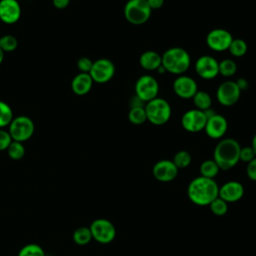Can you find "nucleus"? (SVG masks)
Wrapping results in <instances>:
<instances>
[{
	"label": "nucleus",
	"mask_w": 256,
	"mask_h": 256,
	"mask_svg": "<svg viewBox=\"0 0 256 256\" xmlns=\"http://www.w3.org/2000/svg\"><path fill=\"white\" fill-rule=\"evenodd\" d=\"M147 120L155 126L165 125L171 118L172 109L169 102L163 98H155L145 105Z\"/></svg>",
	"instance_id": "4"
},
{
	"label": "nucleus",
	"mask_w": 256,
	"mask_h": 256,
	"mask_svg": "<svg viewBox=\"0 0 256 256\" xmlns=\"http://www.w3.org/2000/svg\"><path fill=\"white\" fill-rule=\"evenodd\" d=\"M228 50L234 57H242L247 53L248 47L243 39H233Z\"/></svg>",
	"instance_id": "27"
},
{
	"label": "nucleus",
	"mask_w": 256,
	"mask_h": 256,
	"mask_svg": "<svg viewBox=\"0 0 256 256\" xmlns=\"http://www.w3.org/2000/svg\"><path fill=\"white\" fill-rule=\"evenodd\" d=\"M92 237L98 243L109 244L116 237V228L107 219H97L90 225Z\"/></svg>",
	"instance_id": "8"
},
{
	"label": "nucleus",
	"mask_w": 256,
	"mask_h": 256,
	"mask_svg": "<svg viewBox=\"0 0 256 256\" xmlns=\"http://www.w3.org/2000/svg\"><path fill=\"white\" fill-rule=\"evenodd\" d=\"M195 71L202 79L212 80L219 75V62L212 56H201L196 61Z\"/></svg>",
	"instance_id": "13"
},
{
	"label": "nucleus",
	"mask_w": 256,
	"mask_h": 256,
	"mask_svg": "<svg viewBox=\"0 0 256 256\" xmlns=\"http://www.w3.org/2000/svg\"><path fill=\"white\" fill-rule=\"evenodd\" d=\"M188 197L198 206L210 205L219 197V186L214 179L197 177L188 186Z\"/></svg>",
	"instance_id": "1"
},
{
	"label": "nucleus",
	"mask_w": 256,
	"mask_h": 256,
	"mask_svg": "<svg viewBox=\"0 0 256 256\" xmlns=\"http://www.w3.org/2000/svg\"><path fill=\"white\" fill-rule=\"evenodd\" d=\"M244 195V187L237 181H230L219 188V197L227 203L239 201Z\"/></svg>",
	"instance_id": "18"
},
{
	"label": "nucleus",
	"mask_w": 256,
	"mask_h": 256,
	"mask_svg": "<svg viewBox=\"0 0 256 256\" xmlns=\"http://www.w3.org/2000/svg\"><path fill=\"white\" fill-rule=\"evenodd\" d=\"M129 121L134 125H142L147 121V115L145 107L131 108L128 114Z\"/></svg>",
	"instance_id": "26"
},
{
	"label": "nucleus",
	"mask_w": 256,
	"mask_h": 256,
	"mask_svg": "<svg viewBox=\"0 0 256 256\" xmlns=\"http://www.w3.org/2000/svg\"><path fill=\"white\" fill-rule=\"evenodd\" d=\"M18 256H45V252L38 244H28L21 248Z\"/></svg>",
	"instance_id": "30"
},
{
	"label": "nucleus",
	"mask_w": 256,
	"mask_h": 256,
	"mask_svg": "<svg viewBox=\"0 0 256 256\" xmlns=\"http://www.w3.org/2000/svg\"><path fill=\"white\" fill-rule=\"evenodd\" d=\"M21 17V6L17 0H0V20L8 25L15 24Z\"/></svg>",
	"instance_id": "15"
},
{
	"label": "nucleus",
	"mask_w": 256,
	"mask_h": 256,
	"mask_svg": "<svg viewBox=\"0 0 256 256\" xmlns=\"http://www.w3.org/2000/svg\"><path fill=\"white\" fill-rule=\"evenodd\" d=\"M146 103L144 101H142L139 97H137L136 95L131 98L130 100V108H138V107H145Z\"/></svg>",
	"instance_id": "37"
},
{
	"label": "nucleus",
	"mask_w": 256,
	"mask_h": 256,
	"mask_svg": "<svg viewBox=\"0 0 256 256\" xmlns=\"http://www.w3.org/2000/svg\"><path fill=\"white\" fill-rule=\"evenodd\" d=\"M71 0H52V3L57 9H65L70 4Z\"/></svg>",
	"instance_id": "39"
},
{
	"label": "nucleus",
	"mask_w": 256,
	"mask_h": 256,
	"mask_svg": "<svg viewBox=\"0 0 256 256\" xmlns=\"http://www.w3.org/2000/svg\"><path fill=\"white\" fill-rule=\"evenodd\" d=\"M241 96V91L234 81H225L217 89L216 97L218 102L225 106L230 107L235 105Z\"/></svg>",
	"instance_id": "10"
},
{
	"label": "nucleus",
	"mask_w": 256,
	"mask_h": 256,
	"mask_svg": "<svg viewBox=\"0 0 256 256\" xmlns=\"http://www.w3.org/2000/svg\"><path fill=\"white\" fill-rule=\"evenodd\" d=\"M207 117L204 111L192 109L184 113L181 119L182 127L190 133H198L205 129Z\"/></svg>",
	"instance_id": "11"
},
{
	"label": "nucleus",
	"mask_w": 256,
	"mask_h": 256,
	"mask_svg": "<svg viewBox=\"0 0 256 256\" xmlns=\"http://www.w3.org/2000/svg\"><path fill=\"white\" fill-rule=\"evenodd\" d=\"M173 89L178 97L182 99H192L198 91V86L193 78L180 75L174 80Z\"/></svg>",
	"instance_id": "14"
},
{
	"label": "nucleus",
	"mask_w": 256,
	"mask_h": 256,
	"mask_svg": "<svg viewBox=\"0 0 256 256\" xmlns=\"http://www.w3.org/2000/svg\"><path fill=\"white\" fill-rule=\"evenodd\" d=\"M139 63L147 71H157L162 66V56L155 51H146L140 56Z\"/></svg>",
	"instance_id": "20"
},
{
	"label": "nucleus",
	"mask_w": 256,
	"mask_h": 256,
	"mask_svg": "<svg viewBox=\"0 0 256 256\" xmlns=\"http://www.w3.org/2000/svg\"><path fill=\"white\" fill-rule=\"evenodd\" d=\"M8 155L13 160H21L25 155V147L23 143L12 141L10 146L7 149Z\"/></svg>",
	"instance_id": "29"
},
{
	"label": "nucleus",
	"mask_w": 256,
	"mask_h": 256,
	"mask_svg": "<svg viewBox=\"0 0 256 256\" xmlns=\"http://www.w3.org/2000/svg\"><path fill=\"white\" fill-rule=\"evenodd\" d=\"M31 1H32V0H31Z\"/></svg>",
	"instance_id": "43"
},
{
	"label": "nucleus",
	"mask_w": 256,
	"mask_h": 256,
	"mask_svg": "<svg viewBox=\"0 0 256 256\" xmlns=\"http://www.w3.org/2000/svg\"><path fill=\"white\" fill-rule=\"evenodd\" d=\"M152 10L147 0H129L124 7L126 20L133 25L145 24L151 17Z\"/></svg>",
	"instance_id": "5"
},
{
	"label": "nucleus",
	"mask_w": 256,
	"mask_h": 256,
	"mask_svg": "<svg viewBox=\"0 0 256 256\" xmlns=\"http://www.w3.org/2000/svg\"><path fill=\"white\" fill-rule=\"evenodd\" d=\"M89 74L94 82L99 84L107 83L115 74V65L109 59H98L93 62V66Z\"/></svg>",
	"instance_id": "9"
},
{
	"label": "nucleus",
	"mask_w": 256,
	"mask_h": 256,
	"mask_svg": "<svg viewBox=\"0 0 256 256\" xmlns=\"http://www.w3.org/2000/svg\"><path fill=\"white\" fill-rule=\"evenodd\" d=\"M191 161H192L191 154L188 151H185V150L177 152L174 156V159H173V163L175 164V166L178 169L187 168L191 164Z\"/></svg>",
	"instance_id": "28"
},
{
	"label": "nucleus",
	"mask_w": 256,
	"mask_h": 256,
	"mask_svg": "<svg viewBox=\"0 0 256 256\" xmlns=\"http://www.w3.org/2000/svg\"><path fill=\"white\" fill-rule=\"evenodd\" d=\"M147 2L151 10H157L164 5L165 0H147Z\"/></svg>",
	"instance_id": "38"
},
{
	"label": "nucleus",
	"mask_w": 256,
	"mask_h": 256,
	"mask_svg": "<svg viewBox=\"0 0 256 256\" xmlns=\"http://www.w3.org/2000/svg\"><path fill=\"white\" fill-rule=\"evenodd\" d=\"M159 84L155 77L150 75L141 76L135 84V95L145 103L157 98Z\"/></svg>",
	"instance_id": "7"
},
{
	"label": "nucleus",
	"mask_w": 256,
	"mask_h": 256,
	"mask_svg": "<svg viewBox=\"0 0 256 256\" xmlns=\"http://www.w3.org/2000/svg\"><path fill=\"white\" fill-rule=\"evenodd\" d=\"M237 72V64L235 61L231 59H224L219 62V74L223 77L229 78L236 74Z\"/></svg>",
	"instance_id": "25"
},
{
	"label": "nucleus",
	"mask_w": 256,
	"mask_h": 256,
	"mask_svg": "<svg viewBox=\"0 0 256 256\" xmlns=\"http://www.w3.org/2000/svg\"><path fill=\"white\" fill-rule=\"evenodd\" d=\"M93 239L92 233L89 227H80L76 229L73 233V240L77 245L84 246L91 242Z\"/></svg>",
	"instance_id": "22"
},
{
	"label": "nucleus",
	"mask_w": 256,
	"mask_h": 256,
	"mask_svg": "<svg viewBox=\"0 0 256 256\" xmlns=\"http://www.w3.org/2000/svg\"><path fill=\"white\" fill-rule=\"evenodd\" d=\"M18 46V40L12 35H5L0 38V48L5 52H12Z\"/></svg>",
	"instance_id": "31"
},
{
	"label": "nucleus",
	"mask_w": 256,
	"mask_h": 256,
	"mask_svg": "<svg viewBox=\"0 0 256 256\" xmlns=\"http://www.w3.org/2000/svg\"><path fill=\"white\" fill-rule=\"evenodd\" d=\"M11 135L8 131L0 129V151H5L8 149L10 144L12 143Z\"/></svg>",
	"instance_id": "33"
},
{
	"label": "nucleus",
	"mask_w": 256,
	"mask_h": 256,
	"mask_svg": "<svg viewBox=\"0 0 256 256\" xmlns=\"http://www.w3.org/2000/svg\"><path fill=\"white\" fill-rule=\"evenodd\" d=\"M240 144L233 138L221 140L214 150V161L220 170H229L240 161Z\"/></svg>",
	"instance_id": "2"
},
{
	"label": "nucleus",
	"mask_w": 256,
	"mask_h": 256,
	"mask_svg": "<svg viewBox=\"0 0 256 256\" xmlns=\"http://www.w3.org/2000/svg\"><path fill=\"white\" fill-rule=\"evenodd\" d=\"M191 65L189 53L180 47L168 49L162 55V66L171 74L183 75Z\"/></svg>",
	"instance_id": "3"
},
{
	"label": "nucleus",
	"mask_w": 256,
	"mask_h": 256,
	"mask_svg": "<svg viewBox=\"0 0 256 256\" xmlns=\"http://www.w3.org/2000/svg\"><path fill=\"white\" fill-rule=\"evenodd\" d=\"M204 130L210 138L221 139L228 130L227 119L224 116L216 113L215 115L207 119Z\"/></svg>",
	"instance_id": "17"
},
{
	"label": "nucleus",
	"mask_w": 256,
	"mask_h": 256,
	"mask_svg": "<svg viewBox=\"0 0 256 256\" xmlns=\"http://www.w3.org/2000/svg\"><path fill=\"white\" fill-rule=\"evenodd\" d=\"M13 120V111L4 101L0 100V129L10 125Z\"/></svg>",
	"instance_id": "24"
},
{
	"label": "nucleus",
	"mask_w": 256,
	"mask_h": 256,
	"mask_svg": "<svg viewBox=\"0 0 256 256\" xmlns=\"http://www.w3.org/2000/svg\"><path fill=\"white\" fill-rule=\"evenodd\" d=\"M35 131V125L31 118L28 116H18L13 118L12 122L9 125V134L13 141L25 142L29 140Z\"/></svg>",
	"instance_id": "6"
},
{
	"label": "nucleus",
	"mask_w": 256,
	"mask_h": 256,
	"mask_svg": "<svg viewBox=\"0 0 256 256\" xmlns=\"http://www.w3.org/2000/svg\"><path fill=\"white\" fill-rule=\"evenodd\" d=\"M236 84H237V86L239 87L240 91H243V90L245 91V90H247L248 87H249L248 81H247L246 79H244V78H239V79L236 81Z\"/></svg>",
	"instance_id": "40"
},
{
	"label": "nucleus",
	"mask_w": 256,
	"mask_h": 256,
	"mask_svg": "<svg viewBox=\"0 0 256 256\" xmlns=\"http://www.w3.org/2000/svg\"><path fill=\"white\" fill-rule=\"evenodd\" d=\"M3 60H4V52L0 48V64L3 62Z\"/></svg>",
	"instance_id": "42"
},
{
	"label": "nucleus",
	"mask_w": 256,
	"mask_h": 256,
	"mask_svg": "<svg viewBox=\"0 0 256 256\" xmlns=\"http://www.w3.org/2000/svg\"><path fill=\"white\" fill-rule=\"evenodd\" d=\"M209 206L212 213L216 216H224L228 212V203L220 197L216 198Z\"/></svg>",
	"instance_id": "32"
},
{
	"label": "nucleus",
	"mask_w": 256,
	"mask_h": 256,
	"mask_svg": "<svg viewBox=\"0 0 256 256\" xmlns=\"http://www.w3.org/2000/svg\"><path fill=\"white\" fill-rule=\"evenodd\" d=\"M93 66V61L87 57H82L77 62V67L81 73H90Z\"/></svg>",
	"instance_id": "35"
},
{
	"label": "nucleus",
	"mask_w": 256,
	"mask_h": 256,
	"mask_svg": "<svg viewBox=\"0 0 256 256\" xmlns=\"http://www.w3.org/2000/svg\"><path fill=\"white\" fill-rule=\"evenodd\" d=\"M232 40L233 37L231 33L222 28L213 29L208 33L206 38L208 47L216 52H223L228 50Z\"/></svg>",
	"instance_id": "12"
},
{
	"label": "nucleus",
	"mask_w": 256,
	"mask_h": 256,
	"mask_svg": "<svg viewBox=\"0 0 256 256\" xmlns=\"http://www.w3.org/2000/svg\"><path fill=\"white\" fill-rule=\"evenodd\" d=\"M93 79L89 73H80L72 80V90L76 95L84 96L88 94L93 86Z\"/></svg>",
	"instance_id": "19"
},
{
	"label": "nucleus",
	"mask_w": 256,
	"mask_h": 256,
	"mask_svg": "<svg viewBox=\"0 0 256 256\" xmlns=\"http://www.w3.org/2000/svg\"><path fill=\"white\" fill-rule=\"evenodd\" d=\"M252 149H253V151H254V153H255V155H256V134L254 135V137H253V140H252Z\"/></svg>",
	"instance_id": "41"
},
{
	"label": "nucleus",
	"mask_w": 256,
	"mask_h": 256,
	"mask_svg": "<svg viewBox=\"0 0 256 256\" xmlns=\"http://www.w3.org/2000/svg\"><path fill=\"white\" fill-rule=\"evenodd\" d=\"M254 158H256V155L252 149V147L247 146L242 148L240 150V161L245 162V163H249L250 161H252Z\"/></svg>",
	"instance_id": "34"
},
{
	"label": "nucleus",
	"mask_w": 256,
	"mask_h": 256,
	"mask_svg": "<svg viewBox=\"0 0 256 256\" xmlns=\"http://www.w3.org/2000/svg\"><path fill=\"white\" fill-rule=\"evenodd\" d=\"M247 176L250 180L256 181V158L250 161L247 165Z\"/></svg>",
	"instance_id": "36"
},
{
	"label": "nucleus",
	"mask_w": 256,
	"mask_h": 256,
	"mask_svg": "<svg viewBox=\"0 0 256 256\" xmlns=\"http://www.w3.org/2000/svg\"><path fill=\"white\" fill-rule=\"evenodd\" d=\"M192 99L196 109L198 110L206 111L210 109L212 106V98L210 94L205 91H197V93L194 95Z\"/></svg>",
	"instance_id": "21"
},
{
	"label": "nucleus",
	"mask_w": 256,
	"mask_h": 256,
	"mask_svg": "<svg viewBox=\"0 0 256 256\" xmlns=\"http://www.w3.org/2000/svg\"><path fill=\"white\" fill-rule=\"evenodd\" d=\"M179 169L171 160L158 161L152 170L153 176L160 182H171L178 175Z\"/></svg>",
	"instance_id": "16"
},
{
	"label": "nucleus",
	"mask_w": 256,
	"mask_h": 256,
	"mask_svg": "<svg viewBox=\"0 0 256 256\" xmlns=\"http://www.w3.org/2000/svg\"><path fill=\"white\" fill-rule=\"evenodd\" d=\"M220 171L219 166L214 160H206L200 166V173L202 177L214 179Z\"/></svg>",
	"instance_id": "23"
}]
</instances>
